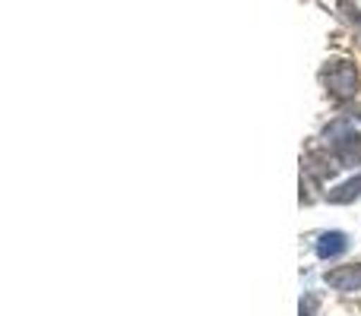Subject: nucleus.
Instances as JSON below:
<instances>
[{"label":"nucleus","mask_w":361,"mask_h":316,"mask_svg":"<svg viewBox=\"0 0 361 316\" xmlns=\"http://www.w3.org/2000/svg\"><path fill=\"white\" fill-rule=\"evenodd\" d=\"M324 82L330 86V92L336 95V99H349L358 89V73L352 63H330L324 73Z\"/></svg>","instance_id":"obj_1"},{"label":"nucleus","mask_w":361,"mask_h":316,"mask_svg":"<svg viewBox=\"0 0 361 316\" xmlns=\"http://www.w3.org/2000/svg\"><path fill=\"white\" fill-rule=\"evenodd\" d=\"M326 285L336 291H361V266H343L326 272Z\"/></svg>","instance_id":"obj_2"},{"label":"nucleus","mask_w":361,"mask_h":316,"mask_svg":"<svg viewBox=\"0 0 361 316\" xmlns=\"http://www.w3.org/2000/svg\"><path fill=\"white\" fill-rule=\"evenodd\" d=\"M349 250V237L343 234V231H330V234H324L317 241V256L320 260H333V256L345 253Z\"/></svg>","instance_id":"obj_3"},{"label":"nucleus","mask_w":361,"mask_h":316,"mask_svg":"<svg viewBox=\"0 0 361 316\" xmlns=\"http://www.w3.org/2000/svg\"><path fill=\"white\" fill-rule=\"evenodd\" d=\"M358 196H361V174L355 180H349V184H343V187H336V190L326 193L330 203H352V199H358Z\"/></svg>","instance_id":"obj_4"},{"label":"nucleus","mask_w":361,"mask_h":316,"mask_svg":"<svg viewBox=\"0 0 361 316\" xmlns=\"http://www.w3.org/2000/svg\"><path fill=\"white\" fill-rule=\"evenodd\" d=\"M314 310H317V298H314V294H307V298L301 301V316H314Z\"/></svg>","instance_id":"obj_5"}]
</instances>
